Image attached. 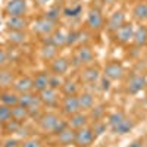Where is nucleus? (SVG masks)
<instances>
[{
  "label": "nucleus",
  "mask_w": 147,
  "mask_h": 147,
  "mask_svg": "<svg viewBox=\"0 0 147 147\" xmlns=\"http://www.w3.org/2000/svg\"><path fill=\"white\" fill-rule=\"evenodd\" d=\"M94 62V52L93 49L90 46H80L78 50L75 52V55H74L72 57V62L71 65L74 66H88V65H93Z\"/></svg>",
  "instance_id": "nucleus-1"
},
{
  "label": "nucleus",
  "mask_w": 147,
  "mask_h": 147,
  "mask_svg": "<svg viewBox=\"0 0 147 147\" xmlns=\"http://www.w3.org/2000/svg\"><path fill=\"white\" fill-rule=\"evenodd\" d=\"M85 27L90 31H100L105 27V18L103 13L94 6L87 10V18H85Z\"/></svg>",
  "instance_id": "nucleus-2"
},
{
  "label": "nucleus",
  "mask_w": 147,
  "mask_h": 147,
  "mask_svg": "<svg viewBox=\"0 0 147 147\" xmlns=\"http://www.w3.org/2000/svg\"><path fill=\"white\" fill-rule=\"evenodd\" d=\"M94 140H96V136L90 125L75 129V140H74V146L75 147H90Z\"/></svg>",
  "instance_id": "nucleus-3"
},
{
  "label": "nucleus",
  "mask_w": 147,
  "mask_h": 147,
  "mask_svg": "<svg viewBox=\"0 0 147 147\" xmlns=\"http://www.w3.org/2000/svg\"><path fill=\"white\" fill-rule=\"evenodd\" d=\"M32 31L37 32V34H40V35H43V37L52 35L56 31V22L47 19L46 16H41V18H38L32 24Z\"/></svg>",
  "instance_id": "nucleus-4"
},
{
  "label": "nucleus",
  "mask_w": 147,
  "mask_h": 147,
  "mask_svg": "<svg viewBox=\"0 0 147 147\" xmlns=\"http://www.w3.org/2000/svg\"><path fill=\"white\" fill-rule=\"evenodd\" d=\"M132 37H134V25L129 22H125L121 28H118L115 32H113V40L118 43V44H128L132 41Z\"/></svg>",
  "instance_id": "nucleus-5"
},
{
  "label": "nucleus",
  "mask_w": 147,
  "mask_h": 147,
  "mask_svg": "<svg viewBox=\"0 0 147 147\" xmlns=\"http://www.w3.org/2000/svg\"><path fill=\"white\" fill-rule=\"evenodd\" d=\"M125 75V68L119 62H109L103 69V77L109 81H119Z\"/></svg>",
  "instance_id": "nucleus-6"
},
{
  "label": "nucleus",
  "mask_w": 147,
  "mask_h": 147,
  "mask_svg": "<svg viewBox=\"0 0 147 147\" xmlns=\"http://www.w3.org/2000/svg\"><path fill=\"white\" fill-rule=\"evenodd\" d=\"M59 119H60V116L57 113H55V112H44L38 118V125H40L41 131L49 132V134H53L55 127H56Z\"/></svg>",
  "instance_id": "nucleus-7"
},
{
  "label": "nucleus",
  "mask_w": 147,
  "mask_h": 147,
  "mask_svg": "<svg viewBox=\"0 0 147 147\" xmlns=\"http://www.w3.org/2000/svg\"><path fill=\"white\" fill-rule=\"evenodd\" d=\"M27 7V0H7L5 12L7 16H25Z\"/></svg>",
  "instance_id": "nucleus-8"
},
{
  "label": "nucleus",
  "mask_w": 147,
  "mask_h": 147,
  "mask_svg": "<svg viewBox=\"0 0 147 147\" xmlns=\"http://www.w3.org/2000/svg\"><path fill=\"white\" fill-rule=\"evenodd\" d=\"M37 96H38V99L43 103V106H47V107L56 106L59 103V100H60L59 90H55V88H50V87H47V88L38 91Z\"/></svg>",
  "instance_id": "nucleus-9"
},
{
  "label": "nucleus",
  "mask_w": 147,
  "mask_h": 147,
  "mask_svg": "<svg viewBox=\"0 0 147 147\" xmlns=\"http://www.w3.org/2000/svg\"><path fill=\"white\" fill-rule=\"evenodd\" d=\"M60 109L66 116H72L77 112H81L80 103H78V97L77 96H65L62 102H60Z\"/></svg>",
  "instance_id": "nucleus-10"
},
{
  "label": "nucleus",
  "mask_w": 147,
  "mask_h": 147,
  "mask_svg": "<svg viewBox=\"0 0 147 147\" xmlns=\"http://www.w3.org/2000/svg\"><path fill=\"white\" fill-rule=\"evenodd\" d=\"M146 85H147V81H146V77L144 75H140V74H137V75H132L127 85H125V91L128 94H137L140 93L143 88H146Z\"/></svg>",
  "instance_id": "nucleus-11"
},
{
  "label": "nucleus",
  "mask_w": 147,
  "mask_h": 147,
  "mask_svg": "<svg viewBox=\"0 0 147 147\" xmlns=\"http://www.w3.org/2000/svg\"><path fill=\"white\" fill-rule=\"evenodd\" d=\"M71 68L69 59L65 56H56L50 62V72L56 74V75H65Z\"/></svg>",
  "instance_id": "nucleus-12"
},
{
  "label": "nucleus",
  "mask_w": 147,
  "mask_h": 147,
  "mask_svg": "<svg viewBox=\"0 0 147 147\" xmlns=\"http://www.w3.org/2000/svg\"><path fill=\"white\" fill-rule=\"evenodd\" d=\"M124 24H125V13L122 10H116L109 16V19L106 22V30L113 34L118 28H121L124 25Z\"/></svg>",
  "instance_id": "nucleus-13"
},
{
  "label": "nucleus",
  "mask_w": 147,
  "mask_h": 147,
  "mask_svg": "<svg viewBox=\"0 0 147 147\" xmlns=\"http://www.w3.org/2000/svg\"><path fill=\"white\" fill-rule=\"evenodd\" d=\"M100 69L94 66V65H88V66H84L81 71V80L85 84H96L97 81L100 80Z\"/></svg>",
  "instance_id": "nucleus-14"
},
{
  "label": "nucleus",
  "mask_w": 147,
  "mask_h": 147,
  "mask_svg": "<svg viewBox=\"0 0 147 147\" xmlns=\"http://www.w3.org/2000/svg\"><path fill=\"white\" fill-rule=\"evenodd\" d=\"M88 122H90V116L87 112H77L75 115H72L69 116L68 119V127H71L72 129H80L82 127H87L88 125Z\"/></svg>",
  "instance_id": "nucleus-15"
},
{
  "label": "nucleus",
  "mask_w": 147,
  "mask_h": 147,
  "mask_svg": "<svg viewBox=\"0 0 147 147\" xmlns=\"http://www.w3.org/2000/svg\"><path fill=\"white\" fill-rule=\"evenodd\" d=\"M74 140H75V129H72L71 127H68L63 131H60L59 134H56V143L60 147L72 146L74 144Z\"/></svg>",
  "instance_id": "nucleus-16"
},
{
  "label": "nucleus",
  "mask_w": 147,
  "mask_h": 147,
  "mask_svg": "<svg viewBox=\"0 0 147 147\" xmlns=\"http://www.w3.org/2000/svg\"><path fill=\"white\" fill-rule=\"evenodd\" d=\"M12 87H13V91L18 94L28 93V91H34V82H32V78L30 77H19L18 80H15Z\"/></svg>",
  "instance_id": "nucleus-17"
},
{
  "label": "nucleus",
  "mask_w": 147,
  "mask_h": 147,
  "mask_svg": "<svg viewBox=\"0 0 147 147\" xmlns=\"http://www.w3.org/2000/svg\"><path fill=\"white\" fill-rule=\"evenodd\" d=\"M6 27L9 31H25L28 27V21L25 16H7Z\"/></svg>",
  "instance_id": "nucleus-18"
},
{
  "label": "nucleus",
  "mask_w": 147,
  "mask_h": 147,
  "mask_svg": "<svg viewBox=\"0 0 147 147\" xmlns=\"http://www.w3.org/2000/svg\"><path fill=\"white\" fill-rule=\"evenodd\" d=\"M43 44H53L55 47L60 49V47L66 46V34L63 31H60V30H56L52 35L44 37Z\"/></svg>",
  "instance_id": "nucleus-19"
},
{
  "label": "nucleus",
  "mask_w": 147,
  "mask_h": 147,
  "mask_svg": "<svg viewBox=\"0 0 147 147\" xmlns=\"http://www.w3.org/2000/svg\"><path fill=\"white\" fill-rule=\"evenodd\" d=\"M77 97H78L80 109L82 112H88V110L96 105V97L91 91H82V93L77 94Z\"/></svg>",
  "instance_id": "nucleus-20"
},
{
  "label": "nucleus",
  "mask_w": 147,
  "mask_h": 147,
  "mask_svg": "<svg viewBox=\"0 0 147 147\" xmlns=\"http://www.w3.org/2000/svg\"><path fill=\"white\" fill-rule=\"evenodd\" d=\"M49 81H50V72H40V74H37L35 78L32 80L35 93H38V91L47 88L49 87Z\"/></svg>",
  "instance_id": "nucleus-21"
},
{
  "label": "nucleus",
  "mask_w": 147,
  "mask_h": 147,
  "mask_svg": "<svg viewBox=\"0 0 147 147\" xmlns=\"http://www.w3.org/2000/svg\"><path fill=\"white\" fill-rule=\"evenodd\" d=\"M132 43L136 46H138V47H143V46L147 44V27L140 25L138 28H134Z\"/></svg>",
  "instance_id": "nucleus-22"
},
{
  "label": "nucleus",
  "mask_w": 147,
  "mask_h": 147,
  "mask_svg": "<svg viewBox=\"0 0 147 147\" xmlns=\"http://www.w3.org/2000/svg\"><path fill=\"white\" fill-rule=\"evenodd\" d=\"M0 103L6 105L9 107H13L18 105V93L13 90H6L3 93H0Z\"/></svg>",
  "instance_id": "nucleus-23"
},
{
  "label": "nucleus",
  "mask_w": 147,
  "mask_h": 147,
  "mask_svg": "<svg viewBox=\"0 0 147 147\" xmlns=\"http://www.w3.org/2000/svg\"><path fill=\"white\" fill-rule=\"evenodd\" d=\"M132 16L138 22L147 21V3L146 2H138L132 7Z\"/></svg>",
  "instance_id": "nucleus-24"
},
{
  "label": "nucleus",
  "mask_w": 147,
  "mask_h": 147,
  "mask_svg": "<svg viewBox=\"0 0 147 147\" xmlns=\"http://www.w3.org/2000/svg\"><path fill=\"white\" fill-rule=\"evenodd\" d=\"M134 125H136V124H134V121L127 116L119 125H116V127L112 129V132H113V134H118V136H124V134H128L129 131H132Z\"/></svg>",
  "instance_id": "nucleus-25"
},
{
  "label": "nucleus",
  "mask_w": 147,
  "mask_h": 147,
  "mask_svg": "<svg viewBox=\"0 0 147 147\" xmlns=\"http://www.w3.org/2000/svg\"><path fill=\"white\" fill-rule=\"evenodd\" d=\"M59 53V49L55 47L53 44H43L41 50H40V55L44 60H49V62H52V60L57 56Z\"/></svg>",
  "instance_id": "nucleus-26"
},
{
  "label": "nucleus",
  "mask_w": 147,
  "mask_h": 147,
  "mask_svg": "<svg viewBox=\"0 0 147 147\" xmlns=\"http://www.w3.org/2000/svg\"><path fill=\"white\" fill-rule=\"evenodd\" d=\"M28 118H30V115H28L27 107H24L21 105H16V106L12 107V119H15V121L22 124V122H25Z\"/></svg>",
  "instance_id": "nucleus-27"
},
{
  "label": "nucleus",
  "mask_w": 147,
  "mask_h": 147,
  "mask_svg": "<svg viewBox=\"0 0 147 147\" xmlns=\"http://www.w3.org/2000/svg\"><path fill=\"white\" fill-rule=\"evenodd\" d=\"M60 91H62L65 96H77L78 91H80V85L74 80H66L63 82V85L60 87Z\"/></svg>",
  "instance_id": "nucleus-28"
},
{
  "label": "nucleus",
  "mask_w": 147,
  "mask_h": 147,
  "mask_svg": "<svg viewBox=\"0 0 147 147\" xmlns=\"http://www.w3.org/2000/svg\"><path fill=\"white\" fill-rule=\"evenodd\" d=\"M6 37H7V40H9L10 43H13V44H22V43L27 41V34H25V31H9V30H7Z\"/></svg>",
  "instance_id": "nucleus-29"
},
{
  "label": "nucleus",
  "mask_w": 147,
  "mask_h": 147,
  "mask_svg": "<svg viewBox=\"0 0 147 147\" xmlns=\"http://www.w3.org/2000/svg\"><path fill=\"white\" fill-rule=\"evenodd\" d=\"M127 118V115L121 110H116V112H112L109 116H107V125L110 127V129H113L116 125H119L122 121Z\"/></svg>",
  "instance_id": "nucleus-30"
},
{
  "label": "nucleus",
  "mask_w": 147,
  "mask_h": 147,
  "mask_svg": "<svg viewBox=\"0 0 147 147\" xmlns=\"http://www.w3.org/2000/svg\"><path fill=\"white\" fill-rule=\"evenodd\" d=\"M35 99H37V93H34V91L21 93V94H18V105H21L24 107H28Z\"/></svg>",
  "instance_id": "nucleus-31"
},
{
  "label": "nucleus",
  "mask_w": 147,
  "mask_h": 147,
  "mask_svg": "<svg viewBox=\"0 0 147 147\" xmlns=\"http://www.w3.org/2000/svg\"><path fill=\"white\" fill-rule=\"evenodd\" d=\"M15 78H13V74L10 71H0V87L2 88H7L10 85H13Z\"/></svg>",
  "instance_id": "nucleus-32"
},
{
  "label": "nucleus",
  "mask_w": 147,
  "mask_h": 147,
  "mask_svg": "<svg viewBox=\"0 0 147 147\" xmlns=\"http://www.w3.org/2000/svg\"><path fill=\"white\" fill-rule=\"evenodd\" d=\"M44 16H46L47 19L53 21V22H57L59 18L62 16V9H60L59 6H52L50 9H47V10H46Z\"/></svg>",
  "instance_id": "nucleus-33"
},
{
  "label": "nucleus",
  "mask_w": 147,
  "mask_h": 147,
  "mask_svg": "<svg viewBox=\"0 0 147 147\" xmlns=\"http://www.w3.org/2000/svg\"><path fill=\"white\" fill-rule=\"evenodd\" d=\"M90 119H93V122L94 121H102V118H103V115H105V106H102V105H99V106H93L90 110Z\"/></svg>",
  "instance_id": "nucleus-34"
},
{
  "label": "nucleus",
  "mask_w": 147,
  "mask_h": 147,
  "mask_svg": "<svg viewBox=\"0 0 147 147\" xmlns=\"http://www.w3.org/2000/svg\"><path fill=\"white\" fill-rule=\"evenodd\" d=\"M10 119H12V107L0 103V122H2V124H6V122H9Z\"/></svg>",
  "instance_id": "nucleus-35"
},
{
  "label": "nucleus",
  "mask_w": 147,
  "mask_h": 147,
  "mask_svg": "<svg viewBox=\"0 0 147 147\" xmlns=\"http://www.w3.org/2000/svg\"><path fill=\"white\" fill-rule=\"evenodd\" d=\"M65 80L62 78V75H56V74H50V81H49V87L55 88V90H60V87L63 85Z\"/></svg>",
  "instance_id": "nucleus-36"
},
{
  "label": "nucleus",
  "mask_w": 147,
  "mask_h": 147,
  "mask_svg": "<svg viewBox=\"0 0 147 147\" xmlns=\"http://www.w3.org/2000/svg\"><path fill=\"white\" fill-rule=\"evenodd\" d=\"M91 129H93L96 137L102 136V134L106 132V122H103V121H94L93 125H91Z\"/></svg>",
  "instance_id": "nucleus-37"
},
{
  "label": "nucleus",
  "mask_w": 147,
  "mask_h": 147,
  "mask_svg": "<svg viewBox=\"0 0 147 147\" xmlns=\"http://www.w3.org/2000/svg\"><path fill=\"white\" fill-rule=\"evenodd\" d=\"M81 10H82V7L80 5H77V6H74V7H65L62 10V15L66 16V18H74V16H78L81 13Z\"/></svg>",
  "instance_id": "nucleus-38"
},
{
  "label": "nucleus",
  "mask_w": 147,
  "mask_h": 147,
  "mask_svg": "<svg viewBox=\"0 0 147 147\" xmlns=\"http://www.w3.org/2000/svg\"><path fill=\"white\" fill-rule=\"evenodd\" d=\"M21 127H22L21 122H18L15 119H10L9 122H6V124H5V131H7L9 134H15V132L19 131Z\"/></svg>",
  "instance_id": "nucleus-39"
},
{
  "label": "nucleus",
  "mask_w": 147,
  "mask_h": 147,
  "mask_svg": "<svg viewBox=\"0 0 147 147\" xmlns=\"http://www.w3.org/2000/svg\"><path fill=\"white\" fill-rule=\"evenodd\" d=\"M21 147H43V143H41L38 138L32 137V138H27V140H24V141H22V144H21Z\"/></svg>",
  "instance_id": "nucleus-40"
},
{
  "label": "nucleus",
  "mask_w": 147,
  "mask_h": 147,
  "mask_svg": "<svg viewBox=\"0 0 147 147\" xmlns=\"http://www.w3.org/2000/svg\"><path fill=\"white\" fill-rule=\"evenodd\" d=\"M65 128H68V121H65L63 118H60V119L57 121L56 127H55V131H53V134L56 136V134H59L60 131H63Z\"/></svg>",
  "instance_id": "nucleus-41"
},
{
  "label": "nucleus",
  "mask_w": 147,
  "mask_h": 147,
  "mask_svg": "<svg viewBox=\"0 0 147 147\" xmlns=\"http://www.w3.org/2000/svg\"><path fill=\"white\" fill-rule=\"evenodd\" d=\"M9 62V56H7V52L5 50L3 47H0V68L6 66Z\"/></svg>",
  "instance_id": "nucleus-42"
},
{
  "label": "nucleus",
  "mask_w": 147,
  "mask_h": 147,
  "mask_svg": "<svg viewBox=\"0 0 147 147\" xmlns=\"http://www.w3.org/2000/svg\"><path fill=\"white\" fill-rule=\"evenodd\" d=\"M100 90L102 91H107V90H110V81L107 80V78H105V77H100Z\"/></svg>",
  "instance_id": "nucleus-43"
},
{
  "label": "nucleus",
  "mask_w": 147,
  "mask_h": 147,
  "mask_svg": "<svg viewBox=\"0 0 147 147\" xmlns=\"http://www.w3.org/2000/svg\"><path fill=\"white\" fill-rule=\"evenodd\" d=\"M128 147H146L144 146V138H136V140H132Z\"/></svg>",
  "instance_id": "nucleus-44"
},
{
  "label": "nucleus",
  "mask_w": 147,
  "mask_h": 147,
  "mask_svg": "<svg viewBox=\"0 0 147 147\" xmlns=\"http://www.w3.org/2000/svg\"><path fill=\"white\" fill-rule=\"evenodd\" d=\"M5 147H18V141L16 140H7L6 143H5Z\"/></svg>",
  "instance_id": "nucleus-45"
},
{
  "label": "nucleus",
  "mask_w": 147,
  "mask_h": 147,
  "mask_svg": "<svg viewBox=\"0 0 147 147\" xmlns=\"http://www.w3.org/2000/svg\"><path fill=\"white\" fill-rule=\"evenodd\" d=\"M35 2L38 3V5H47L49 2H50V0H35Z\"/></svg>",
  "instance_id": "nucleus-46"
},
{
  "label": "nucleus",
  "mask_w": 147,
  "mask_h": 147,
  "mask_svg": "<svg viewBox=\"0 0 147 147\" xmlns=\"http://www.w3.org/2000/svg\"><path fill=\"white\" fill-rule=\"evenodd\" d=\"M103 2H105L106 5H115V3H116V0H103Z\"/></svg>",
  "instance_id": "nucleus-47"
},
{
  "label": "nucleus",
  "mask_w": 147,
  "mask_h": 147,
  "mask_svg": "<svg viewBox=\"0 0 147 147\" xmlns=\"http://www.w3.org/2000/svg\"><path fill=\"white\" fill-rule=\"evenodd\" d=\"M5 131V124H2V122H0V134H2Z\"/></svg>",
  "instance_id": "nucleus-48"
},
{
  "label": "nucleus",
  "mask_w": 147,
  "mask_h": 147,
  "mask_svg": "<svg viewBox=\"0 0 147 147\" xmlns=\"http://www.w3.org/2000/svg\"><path fill=\"white\" fill-rule=\"evenodd\" d=\"M144 146L147 147V136H146V138H144Z\"/></svg>",
  "instance_id": "nucleus-49"
},
{
  "label": "nucleus",
  "mask_w": 147,
  "mask_h": 147,
  "mask_svg": "<svg viewBox=\"0 0 147 147\" xmlns=\"http://www.w3.org/2000/svg\"><path fill=\"white\" fill-rule=\"evenodd\" d=\"M137 2H143V0H137Z\"/></svg>",
  "instance_id": "nucleus-50"
},
{
  "label": "nucleus",
  "mask_w": 147,
  "mask_h": 147,
  "mask_svg": "<svg viewBox=\"0 0 147 147\" xmlns=\"http://www.w3.org/2000/svg\"><path fill=\"white\" fill-rule=\"evenodd\" d=\"M144 2H146V3H147V0H144Z\"/></svg>",
  "instance_id": "nucleus-51"
},
{
  "label": "nucleus",
  "mask_w": 147,
  "mask_h": 147,
  "mask_svg": "<svg viewBox=\"0 0 147 147\" xmlns=\"http://www.w3.org/2000/svg\"><path fill=\"white\" fill-rule=\"evenodd\" d=\"M90 147H91V146H90Z\"/></svg>",
  "instance_id": "nucleus-52"
},
{
  "label": "nucleus",
  "mask_w": 147,
  "mask_h": 147,
  "mask_svg": "<svg viewBox=\"0 0 147 147\" xmlns=\"http://www.w3.org/2000/svg\"><path fill=\"white\" fill-rule=\"evenodd\" d=\"M146 27H147V25H146Z\"/></svg>",
  "instance_id": "nucleus-53"
}]
</instances>
